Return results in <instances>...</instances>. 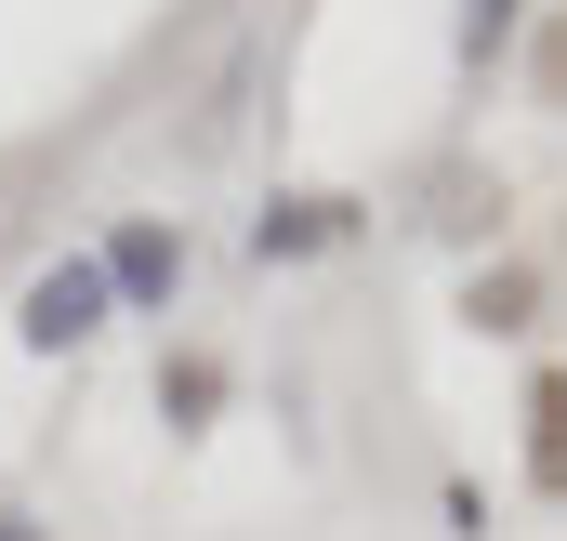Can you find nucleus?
<instances>
[{
    "label": "nucleus",
    "mask_w": 567,
    "mask_h": 541,
    "mask_svg": "<svg viewBox=\"0 0 567 541\" xmlns=\"http://www.w3.org/2000/svg\"><path fill=\"white\" fill-rule=\"evenodd\" d=\"M106 317H120V290H106V265H93V252H66L53 277H27V317H13V330H27L40 357H66V344H93Z\"/></svg>",
    "instance_id": "nucleus-1"
},
{
    "label": "nucleus",
    "mask_w": 567,
    "mask_h": 541,
    "mask_svg": "<svg viewBox=\"0 0 567 541\" xmlns=\"http://www.w3.org/2000/svg\"><path fill=\"white\" fill-rule=\"evenodd\" d=\"M93 265H106L120 304H172V290H185V238H172V225H106Z\"/></svg>",
    "instance_id": "nucleus-2"
},
{
    "label": "nucleus",
    "mask_w": 567,
    "mask_h": 541,
    "mask_svg": "<svg viewBox=\"0 0 567 541\" xmlns=\"http://www.w3.org/2000/svg\"><path fill=\"white\" fill-rule=\"evenodd\" d=\"M528 489H542V502H567V370H542V384H528Z\"/></svg>",
    "instance_id": "nucleus-3"
},
{
    "label": "nucleus",
    "mask_w": 567,
    "mask_h": 541,
    "mask_svg": "<svg viewBox=\"0 0 567 541\" xmlns=\"http://www.w3.org/2000/svg\"><path fill=\"white\" fill-rule=\"evenodd\" d=\"M330 225H343V212H330V198H278V212H265V225H251V252H265V265H278V252H317V238H330Z\"/></svg>",
    "instance_id": "nucleus-4"
},
{
    "label": "nucleus",
    "mask_w": 567,
    "mask_h": 541,
    "mask_svg": "<svg viewBox=\"0 0 567 541\" xmlns=\"http://www.w3.org/2000/svg\"><path fill=\"white\" fill-rule=\"evenodd\" d=\"M212 397H225V370H212V357H172V370H158V409H172V422H198Z\"/></svg>",
    "instance_id": "nucleus-5"
},
{
    "label": "nucleus",
    "mask_w": 567,
    "mask_h": 541,
    "mask_svg": "<svg viewBox=\"0 0 567 541\" xmlns=\"http://www.w3.org/2000/svg\"><path fill=\"white\" fill-rule=\"evenodd\" d=\"M542 93H555V106H567V27H555V40H542Z\"/></svg>",
    "instance_id": "nucleus-6"
},
{
    "label": "nucleus",
    "mask_w": 567,
    "mask_h": 541,
    "mask_svg": "<svg viewBox=\"0 0 567 541\" xmlns=\"http://www.w3.org/2000/svg\"><path fill=\"white\" fill-rule=\"evenodd\" d=\"M0 541H40V529H27V516H0Z\"/></svg>",
    "instance_id": "nucleus-7"
}]
</instances>
